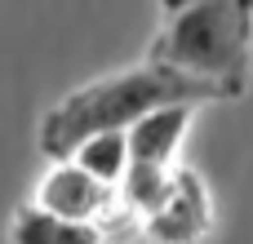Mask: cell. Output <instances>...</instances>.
Listing matches in <instances>:
<instances>
[{"label":"cell","instance_id":"1","mask_svg":"<svg viewBox=\"0 0 253 244\" xmlns=\"http://www.w3.org/2000/svg\"><path fill=\"white\" fill-rule=\"evenodd\" d=\"M200 102H227V98L213 84H205V80H191V76H178L169 67L142 62V67L89 80L76 93H67L62 102H53L44 111V120H40L36 147L49 160H71V151L84 138H93V133H111V129L125 133L147 111H160V107H200Z\"/></svg>","mask_w":253,"mask_h":244},{"label":"cell","instance_id":"2","mask_svg":"<svg viewBox=\"0 0 253 244\" xmlns=\"http://www.w3.org/2000/svg\"><path fill=\"white\" fill-rule=\"evenodd\" d=\"M253 0H160L147 62L213 84L227 102L249 84Z\"/></svg>","mask_w":253,"mask_h":244},{"label":"cell","instance_id":"3","mask_svg":"<svg viewBox=\"0 0 253 244\" xmlns=\"http://www.w3.org/2000/svg\"><path fill=\"white\" fill-rule=\"evenodd\" d=\"M147 236L160 244H196L200 236H209L213 227V200L209 187L196 169H173V182L165 191V200L142 218Z\"/></svg>","mask_w":253,"mask_h":244},{"label":"cell","instance_id":"4","mask_svg":"<svg viewBox=\"0 0 253 244\" xmlns=\"http://www.w3.org/2000/svg\"><path fill=\"white\" fill-rule=\"evenodd\" d=\"M116 200H120L116 187H102L98 178H89L71 160H53L40 173L36 196H31V204H40V209H49L58 218H71V222H89V227H98L116 209Z\"/></svg>","mask_w":253,"mask_h":244},{"label":"cell","instance_id":"5","mask_svg":"<svg viewBox=\"0 0 253 244\" xmlns=\"http://www.w3.org/2000/svg\"><path fill=\"white\" fill-rule=\"evenodd\" d=\"M191 111L196 107H160V111H147L138 124L125 129L129 138V164L138 169H173V156L191 129Z\"/></svg>","mask_w":253,"mask_h":244},{"label":"cell","instance_id":"6","mask_svg":"<svg viewBox=\"0 0 253 244\" xmlns=\"http://www.w3.org/2000/svg\"><path fill=\"white\" fill-rule=\"evenodd\" d=\"M9 244H102V227L58 218L40 204H22L9 218Z\"/></svg>","mask_w":253,"mask_h":244},{"label":"cell","instance_id":"7","mask_svg":"<svg viewBox=\"0 0 253 244\" xmlns=\"http://www.w3.org/2000/svg\"><path fill=\"white\" fill-rule=\"evenodd\" d=\"M71 164H80L89 178H98L102 187H116L120 191V182H125V173H129V138L120 133V129H111V133H93V138H84L76 151H71Z\"/></svg>","mask_w":253,"mask_h":244}]
</instances>
